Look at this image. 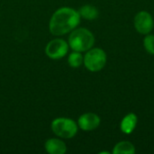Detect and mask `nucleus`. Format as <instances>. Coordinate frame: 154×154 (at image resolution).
Wrapping results in <instances>:
<instances>
[{
	"mask_svg": "<svg viewBox=\"0 0 154 154\" xmlns=\"http://www.w3.org/2000/svg\"><path fill=\"white\" fill-rule=\"evenodd\" d=\"M80 14L74 8L64 6L56 10L51 17L49 30L55 36H61L73 31L80 23Z\"/></svg>",
	"mask_w": 154,
	"mask_h": 154,
	"instance_id": "f257e3e1",
	"label": "nucleus"
},
{
	"mask_svg": "<svg viewBox=\"0 0 154 154\" xmlns=\"http://www.w3.org/2000/svg\"><path fill=\"white\" fill-rule=\"evenodd\" d=\"M68 43L72 51L85 52L94 46L95 36L87 28H75L70 32Z\"/></svg>",
	"mask_w": 154,
	"mask_h": 154,
	"instance_id": "f03ea898",
	"label": "nucleus"
},
{
	"mask_svg": "<svg viewBox=\"0 0 154 154\" xmlns=\"http://www.w3.org/2000/svg\"><path fill=\"white\" fill-rule=\"evenodd\" d=\"M51 128L53 134L58 137L61 139H71L77 134L79 125L70 118L59 117L51 122Z\"/></svg>",
	"mask_w": 154,
	"mask_h": 154,
	"instance_id": "7ed1b4c3",
	"label": "nucleus"
},
{
	"mask_svg": "<svg viewBox=\"0 0 154 154\" xmlns=\"http://www.w3.org/2000/svg\"><path fill=\"white\" fill-rule=\"evenodd\" d=\"M83 63L86 69L91 72H97L103 69L106 64V53L100 48H91L86 51Z\"/></svg>",
	"mask_w": 154,
	"mask_h": 154,
	"instance_id": "20e7f679",
	"label": "nucleus"
},
{
	"mask_svg": "<svg viewBox=\"0 0 154 154\" xmlns=\"http://www.w3.org/2000/svg\"><path fill=\"white\" fill-rule=\"evenodd\" d=\"M69 47V43L65 40L59 38L53 39L47 43L45 53L51 60H60L67 55Z\"/></svg>",
	"mask_w": 154,
	"mask_h": 154,
	"instance_id": "39448f33",
	"label": "nucleus"
},
{
	"mask_svg": "<svg viewBox=\"0 0 154 154\" xmlns=\"http://www.w3.org/2000/svg\"><path fill=\"white\" fill-rule=\"evenodd\" d=\"M134 25L139 33L146 35L153 30V17L147 11H141L134 16Z\"/></svg>",
	"mask_w": 154,
	"mask_h": 154,
	"instance_id": "423d86ee",
	"label": "nucleus"
},
{
	"mask_svg": "<svg viewBox=\"0 0 154 154\" xmlns=\"http://www.w3.org/2000/svg\"><path fill=\"white\" fill-rule=\"evenodd\" d=\"M101 123L100 117L95 113H85L81 115L78 120L79 127L86 132L97 129Z\"/></svg>",
	"mask_w": 154,
	"mask_h": 154,
	"instance_id": "0eeeda50",
	"label": "nucleus"
},
{
	"mask_svg": "<svg viewBox=\"0 0 154 154\" xmlns=\"http://www.w3.org/2000/svg\"><path fill=\"white\" fill-rule=\"evenodd\" d=\"M45 150L50 154H64L67 152L66 143L60 139L51 138L48 139L44 144Z\"/></svg>",
	"mask_w": 154,
	"mask_h": 154,
	"instance_id": "6e6552de",
	"label": "nucleus"
},
{
	"mask_svg": "<svg viewBox=\"0 0 154 154\" xmlns=\"http://www.w3.org/2000/svg\"><path fill=\"white\" fill-rule=\"evenodd\" d=\"M138 123V117L134 113L127 114L121 121L120 129L125 134H131L136 128Z\"/></svg>",
	"mask_w": 154,
	"mask_h": 154,
	"instance_id": "1a4fd4ad",
	"label": "nucleus"
},
{
	"mask_svg": "<svg viewBox=\"0 0 154 154\" xmlns=\"http://www.w3.org/2000/svg\"><path fill=\"white\" fill-rule=\"evenodd\" d=\"M79 13L80 14V17L86 20H89V21L97 19L99 15L98 9L96 6L91 5H85L81 6Z\"/></svg>",
	"mask_w": 154,
	"mask_h": 154,
	"instance_id": "9d476101",
	"label": "nucleus"
},
{
	"mask_svg": "<svg viewBox=\"0 0 154 154\" xmlns=\"http://www.w3.org/2000/svg\"><path fill=\"white\" fill-rule=\"evenodd\" d=\"M136 152L134 145L127 141L119 142L113 149L114 154H134Z\"/></svg>",
	"mask_w": 154,
	"mask_h": 154,
	"instance_id": "9b49d317",
	"label": "nucleus"
},
{
	"mask_svg": "<svg viewBox=\"0 0 154 154\" xmlns=\"http://www.w3.org/2000/svg\"><path fill=\"white\" fill-rule=\"evenodd\" d=\"M83 55L79 51H73L68 57V63L71 68H79L83 64Z\"/></svg>",
	"mask_w": 154,
	"mask_h": 154,
	"instance_id": "f8f14e48",
	"label": "nucleus"
},
{
	"mask_svg": "<svg viewBox=\"0 0 154 154\" xmlns=\"http://www.w3.org/2000/svg\"><path fill=\"white\" fill-rule=\"evenodd\" d=\"M143 46L145 51L151 54L154 55V35L153 34H146V36L143 39Z\"/></svg>",
	"mask_w": 154,
	"mask_h": 154,
	"instance_id": "ddd939ff",
	"label": "nucleus"
},
{
	"mask_svg": "<svg viewBox=\"0 0 154 154\" xmlns=\"http://www.w3.org/2000/svg\"><path fill=\"white\" fill-rule=\"evenodd\" d=\"M99 154H110V152H100Z\"/></svg>",
	"mask_w": 154,
	"mask_h": 154,
	"instance_id": "4468645a",
	"label": "nucleus"
}]
</instances>
